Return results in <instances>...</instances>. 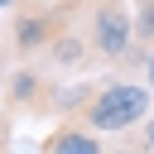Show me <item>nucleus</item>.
<instances>
[{
    "instance_id": "20e7f679",
    "label": "nucleus",
    "mask_w": 154,
    "mask_h": 154,
    "mask_svg": "<svg viewBox=\"0 0 154 154\" xmlns=\"http://www.w3.org/2000/svg\"><path fill=\"white\" fill-rule=\"evenodd\" d=\"M58 91H63V77H53L38 63H19L5 77V106L24 111V116H53L58 111Z\"/></svg>"
},
{
    "instance_id": "f8f14e48",
    "label": "nucleus",
    "mask_w": 154,
    "mask_h": 154,
    "mask_svg": "<svg viewBox=\"0 0 154 154\" xmlns=\"http://www.w3.org/2000/svg\"><path fill=\"white\" fill-rule=\"evenodd\" d=\"M14 5H19V0H0V10H14Z\"/></svg>"
},
{
    "instance_id": "7ed1b4c3",
    "label": "nucleus",
    "mask_w": 154,
    "mask_h": 154,
    "mask_svg": "<svg viewBox=\"0 0 154 154\" xmlns=\"http://www.w3.org/2000/svg\"><path fill=\"white\" fill-rule=\"evenodd\" d=\"M67 29V14L48 0H19L14 19H10V58L34 63L38 53H48V43Z\"/></svg>"
},
{
    "instance_id": "423d86ee",
    "label": "nucleus",
    "mask_w": 154,
    "mask_h": 154,
    "mask_svg": "<svg viewBox=\"0 0 154 154\" xmlns=\"http://www.w3.org/2000/svg\"><path fill=\"white\" fill-rule=\"evenodd\" d=\"M53 67H63V72H82L87 63H96V53H91V43H87V34L77 29V24H67L53 43H48V53H43Z\"/></svg>"
},
{
    "instance_id": "39448f33",
    "label": "nucleus",
    "mask_w": 154,
    "mask_h": 154,
    "mask_svg": "<svg viewBox=\"0 0 154 154\" xmlns=\"http://www.w3.org/2000/svg\"><path fill=\"white\" fill-rule=\"evenodd\" d=\"M43 154H106V144H101L96 130H87L72 116V120H58V130L43 135Z\"/></svg>"
},
{
    "instance_id": "9d476101",
    "label": "nucleus",
    "mask_w": 154,
    "mask_h": 154,
    "mask_svg": "<svg viewBox=\"0 0 154 154\" xmlns=\"http://www.w3.org/2000/svg\"><path fill=\"white\" fill-rule=\"evenodd\" d=\"M0 154H10V116L0 111Z\"/></svg>"
},
{
    "instance_id": "f03ea898",
    "label": "nucleus",
    "mask_w": 154,
    "mask_h": 154,
    "mask_svg": "<svg viewBox=\"0 0 154 154\" xmlns=\"http://www.w3.org/2000/svg\"><path fill=\"white\" fill-rule=\"evenodd\" d=\"M82 34H87L96 63H111V67L140 63V53H135V14H130V0H91V5H87Z\"/></svg>"
},
{
    "instance_id": "9b49d317",
    "label": "nucleus",
    "mask_w": 154,
    "mask_h": 154,
    "mask_svg": "<svg viewBox=\"0 0 154 154\" xmlns=\"http://www.w3.org/2000/svg\"><path fill=\"white\" fill-rule=\"evenodd\" d=\"M144 87H149V91H154V48H149V53H144Z\"/></svg>"
},
{
    "instance_id": "6e6552de",
    "label": "nucleus",
    "mask_w": 154,
    "mask_h": 154,
    "mask_svg": "<svg viewBox=\"0 0 154 154\" xmlns=\"http://www.w3.org/2000/svg\"><path fill=\"white\" fill-rule=\"evenodd\" d=\"M140 144L154 154V111H149V116H144V125H140Z\"/></svg>"
},
{
    "instance_id": "f257e3e1",
    "label": "nucleus",
    "mask_w": 154,
    "mask_h": 154,
    "mask_svg": "<svg viewBox=\"0 0 154 154\" xmlns=\"http://www.w3.org/2000/svg\"><path fill=\"white\" fill-rule=\"evenodd\" d=\"M149 111H154V91H149L144 82L111 77V82H101V87L87 96V106H82L77 120H82L87 130H96V135H130V130L144 125Z\"/></svg>"
},
{
    "instance_id": "1a4fd4ad",
    "label": "nucleus",
    "mask_w": 154,
    "mask_h": 154,
    "mask_svg": "<svg viewBox=\"0 0 154 154\" xmlns=\"http://www.w3.org/2000/svg\"><path fill=\"white\" fill-rule=\"evenodd\" d=\"M106 154H149L140 140H130V144H116V149H106Z\"/></svg>"
},
{
    "instance_id": "0eeeda50",
    "label": "nucleus",
    "mask_w": 154,
    "mask_h": 154,
    "mask_svg": "<svg viewBox=\"0 0 154 154\" xmlns=\"http://www.w3.org/2000/svg\"><path fill=\"white\" fill-rule=\"evenodd\" d=\"M130 14H135V53L144 63V53L154 48V0H130Z\"/></svg>"
}]
</instances>
